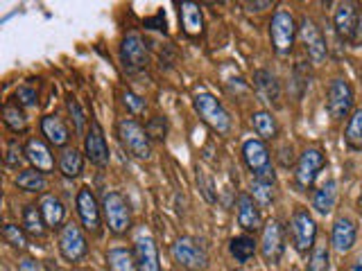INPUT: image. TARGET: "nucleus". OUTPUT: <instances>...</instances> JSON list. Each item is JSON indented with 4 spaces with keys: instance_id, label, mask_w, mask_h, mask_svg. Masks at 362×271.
Instances as JSON below:
<instances>
[{
    "instance_id": "obj_24",
    "label": "nucleus",
    "mask_w": 362,
    "mask_h": 271,
    "mask_svg": "<svg viewBox=\"0 0 362 271\" xmlns=\"http://www.w3.org/2000/svg\"><path fill=\"white\" fill-rule=\"evenodd\" d=\"M254 86L258 90V95L265 102H274V104H279V97H281L279 82L269 71H256L254 73Z\"/></svg>"
},
{
    "instance_id": "obj_2",
    "label": "nucleus",
    "mask_w": 362,
    "mask_h": 271,
    "mask_svg": "<svg viewBox=\"0 0 362 271\" xmlns=\"http://www.w3.org/2000/svg\"><path fill=\"white\" fill-rule=\"evenodd\" d=\"M192 104H195V111L199 113V118L206 122L213 131H218L222 136L231 131V118L218 97H213L211 93H197Z\"/></svg>"
},
{
    "instance_id": "obj_23",
    "label": "nucleus",
    "mask_w": 362,
    "mask_h": 271,
    "mask_svg": "<svg viewBox=\"0 0 362 271\" xmlns=\"http://www.w3.org/2000/svg\"><path fill=\"white\" fill-rule=\"evenodd\" d=\"M39 208H41V215H43V219L45 224H48V229H54V226H62L64 217H66V208H64V203L59 197H54V195H43L41 203H39Z\"/></svg>"
},
{
    "instance_id": "obj_7",
    "label": "nucleus",
    "mask_w": 362,
    "mask_h": 271,
    "mask_svg": "<svg viewBox=\"0 0 362 271\" xmlns=\"http://www.w3.org/2000/svg\"><path fill=\"white\" fill-rule=\"evenodd\" d=\"M243 158L247 167L254 172V179H263V181H272L274 183L276 176H274V167H272V158H269V152L263 140H247L243 145Z\"/></svg>"
},
{
    "instance_id": "obj_38",
    "label": "nucleus",
    "mask_w": 362,
    "mask_h": 271,
    "mask_svg": "<svg viewBox=\"0 0 362 271\" xmlns=\"http://www.w3.org/2000/svg\"><path fill=\"white\" fill-rule=\"evenodd\" d=\"M21 154H25V150L16 143V140H11L9 145H7V156H5V163L7 165H11V167H18L21 163H23V156Z\"/></svg>"
},
{
    "instance_id": "obj_10",
    "label": "nucleus",
    "mask_w": 362,
    "mask_h": 271,
    "mask_svg": "<svg viewBox=\"0 0 362 271\" xmlns=\"http://www.w3.org/2000/svg\"><path fill=\"white\" fill-rule=\"evenodd\" d=\"M286 251V237H283V226L272 219L263 226V237H260V253L267 265H279V260Z\"/></svg>"
},
{
    "instance_id": "obj_4",
    "label": "nucleus",
    "mask_w": 362,
    "mask_h": 271,
    "mask_svg": "<svg viewBox=\"0 0 362 271\" xmlns=\"http://www.w3.org/2000/svg\"><path fill=\"white\" fill-rule=\"evenodd\" d=\"M102 215H105V222L111 233L122 235L129 231L132 226L129 203L120 192H107L105 199H102Z\"/></svg>"
},
{
    "instance_id": "obj_11",
    "label": "nucleus",
    "mask_w": 362,
    "mask_h": 271,
    "mask_svg": "<svg viewBox=\"0 0 362 271\" xmlns=\"http://www.w3.org/2000/svg\"><path fill=\"white\" fill-rule=\"evenodd\" d=\"M351 107H354V88L346 79L337 77L328 86V111L335 120H344L349 116Z\"/></svg>"
},
{
    "instance_id": "obj_41",
    "label": "nucleus",
    "mask_w": 362,
    "mask_h": 271,
    "mask_svg": "<svg viewBox=\"0 0 362 271\" xmlns=\"http://www.w3.org/2000/svg\"><path fill=\"white\" fill-rule=\"evenodd\" d=\"M147 133L154 136V138H163L165 136V120L163 118H152L147 124Z\"/></svg>"
},
{
    "instance_id": "obj_30",
    "label": "nucleus",
    "mask_w": 362,
    "mask_h": 271,
    "mask_svg": "<svg viewBox=\"0 0 362 271\" xmlns=\"http://www.w3.org/2000/svg\"><path fill=\"white\" fill-rule=\"evenodd\" d=\"M252 124H254L256 133H258L263 140L276 138V133H279V124H276L274 116H272L269 111H256L254 116H252Z\"/></svg>"
},
{
    "instance_id": "obj_16",
    "label": "nucleus",
    "mask_w": 362,
    "mask_h": 271,
    "mask_svg": "<svg viewBox=\"0 0 362 271\" xmlns=\"http://www.w3.org/2000/svg\"><path fill=\"white\" fill-rule=\"evenodd\" d=\"M356 237H358V229H356L354 219H349V217L335 219L333 233H331V244L337 253H349L356 244Z\"/></svg>"
},
{
    "instance_id": "obj_17",
    "label": "nucleus",
    "mask_w": 362,
    "mask_h": 271,
    "mask_svg": "<svg viewBox=\"0 0 362 271\" xmlns=\"http://www.w3.org/2000/svg\"><path fill=\"white\" fill-rule=\"evenodd\" d=\"M134 255H136V265L139 271H161V263H158V248L150 235H141L136 240L134 246Z\"/></svg>"
},
{
    "instance_id": "obj_36",
    "label": "nucleus",
    "mask_w": 362,
    "mask_h": 271,
    "mask_svg": "<svg viewBox=\"0 0 362 271\" xmlns=\"http://www.w3.org/2000/svg\"><path fill=\"white\" fill-rule=\"evenodd\" d=\"M3 237H5V242H7V244H11L14 248H25V246H28V235H25V229H21V226H16V224H5Z\"/></svg>"
},
{
    "instance_id": "obj_14",
    "label": "nucleus",
    "mask_w": 362,
    "mask_h": 271,
    "mask_svg": "<svg viewBox=\"0 0 362 271\" xmlns=\"http://www.w3.org/2000/svg\"><path fill=\"white\" fill-rule=\"evenodd\" d=\"M120 61L124 66V71H129V73H136V71H141V68L147 66L150 54H147V48H145V43L139 34H127V37L122 39Z\"/></svg>"
},
{
    "instance_id": "obj_32",
    "label": "nucleus",
    "mask_w": 362,
    "mask_h": 271,
    "mask_svg": "<svg viewBox=\"0 0 362 271\" xmlns=\"http://www.w3.org/2000/svg\"><path fill=\"white\" fill-rule=\"evenodd\" d=\"M344 140L354 152H362V109L354 111V116L349 118Z\"/></svg>"
},
{
    "instance_id": "obj_27",
    "label": "nucleus",
    "mask_w": 362,
    "mask_h": 271,
    "mask_svg": "<svg viewBox=\"0 0 362 271\" xmlns=\"http://www.w3.org/2000/svg\"><path fill=\"white\" fill-rule=\"evenodd\" d=\"M107 269L109 271H139L134 251H129V248H111L107 253Z\"/></svg>"
},
{
    "instance_id": "obj_15",
    "label": "nucleus",
    "mask_w": 362,
    "mask_h": 271,
    "mask_svg": "<svg viewBox=\"0 0 362 271\" xmlns=\"http://www.w3.org/2000/svg\"><path fill=\"white\" fill-rule=\"evenodd\" d=\"M77 215L82 219V226L90 233H100L102 224V206L98 203L95 195L90 192V188H82L77 192Z\"/></svg>"
},
{
    "instance_id": "obj_33",
    "label": "nucleus",
    "mask_w": 362,
    "mask_h": 271,
    "mask_svg": "<svg viewBox=\"0 0 362 271\" xmlns=\"http://www.w3.org/2000/svg\"><path fill=\"white\" fill-rule=\"evenodd\" d=\"M3 120L7 124V129L9 131H14V133H23L28 129V118H25V113H23L16 104H5L3 107Z\"/></svg>"
},
{
    "instance_id": "obj_26",
    "label": "nucleus",
    "mask_w": 362,
    "mask_h": 271,
    "mask_svg": "<svg viewBox=\"0 0 362 271\" xmlns=\"http://www.w3.org/2000/svg\"><path fill=\"white\" fill-rule=\"evenodd\" d=\"M335 201H337V183L331 179L315 192V199H313V208L320 212V215H328L335 208Z\"/></svg>"
},
{
    "instance_id": "obj_20",
    "label": "nucleus",
    "mask_w": 362,
    "mask_h": 271,
    "mask_svg": "<svg viewBox=\"0 0 362 271\" xmlns=\"http://www.w3.org/2000/svg\"><path fill=\"white\" fill-rule=\"evenodd\" d=\"M358 5L356 3H339L335 9V30L342 39H354V32H356V23H358Z\"/></svg>"
},
{
    "instance_id": "obj_29",
    "label": "nucleus",
    "mask_w": 362,
    "mask_h": 271,
    "mask_svg": "<svg viewBox=\"0 0 362 271\" xmlns=\"http://www.w3.org/2000/svg\"><path fill=\"white\" fill-rule=\"evenodd\" d=\"M59 169H62V174L68 176V179L79 176V174H82V169H84L82 154H79L77 150H73V147H66V150L62 152V156H59Z\"/></svg>"
},
{
    "instance_id": "obj_39",
    "label": "nucleus",
    "mask_w": 362,
    "mask_h": 271,
    "mask_svg": "<svg viewBox=\"0 0 362 271\" xmlns=\"http://www.w3.org/2000/svg\"><path fill=\"white\" fill-rule=\"evenodd\" d=\"M122 102H124V107H129L132 113H143L145 111V100L141 95L132 93V90H124Z\"/></svg>"
},
{
    "instance_id": "obj_28",
    "label": "nucleus",
    "mask_w": 362,
    "mask_h": 271,
    "mask_svg": "<svg viewBox=\"0 0 362 271\" xmlns=\"http://www.w3.org/2000/svg\"><path fill=\"white\" fill-rule=\"evenodd\" d=\"M16 188L25 190V192H45L48 190V181H45V174L39 172V169H23V172L16 176Z\"/></svg>"
},
{
    "instance_id": "obj_34",
    "label": "nucleus",
    "mask_w": 362,
    "mask_h": 271,
    "mask_svg": "<svg viewBox=\"0 0 362 271\" xmlns=\"http://www.w3.org/2000/svg\"><path fill=\"white\" fill-rule=\"evenodd\" d=\"M252 197L256 199V203H260V206H269L272 199H274V183H272V181H263V179H254L252 181Z\"/></svg>"
},
{
    "instance_id": "obj_18",
    "label": "nucleus",
    "mask_w": 362,
    "mask_h": 271,
    "mask_svg": "<svg viewBox=\"0 0 362 271\" xmlns=\"http://www.w3.org/2000/svg\"><path fill=\"white\" fill-rule=\"evenodd\" d=\"M238 224L243 226L245 231H258L260 226H263V215H260V208L258 203L252 195H240L238 197Z\"/></svg>"
},
{
    "instance_id": "obj_21",
    "label": "nucleus",
    "mask_w": 362,
    "mask_h": 271,
    "mask_svg": "<svg viewBox=\"0 0 362 271\" xmlns=\"http://www.w3.org/2000/svg\"><path fill=\"white\" fill-rule=\"evenodd\" d=\"M179 18H181V28L188 34V37H202L204 32V14L199 5L195 3H181L179 5Z\"/></svg>"
},
{
    "instance_id": "obj_43",
    "label": "nucleus",
    "mask_w": 362,
    "mask_h": 271,
    "mask_svg": "<svg viewBox=\"0 0 362 271\" xmlns=\"http://www.w3.org/2000/svg\"><path fill=\"white\" fill-rule=\"evenodd\" d=\"M354 45H362V9L358 11V23H356V32H354V39H351Z\"/></svg>"
},
{
    "instance_id": "obj_31",
    "label": "nucleus",
    "mask_w": 362,
    "mask_h": 271,
    "mask_svg": "<svg viewBox=\"0 0 362 271\" xmlns=\"http://www.w3.org/2000/svg\"><path fill=\"white\" fill-rule=\"evenodd\" d=\"M23 229H25V233H30L34 237H43L45 235L48 224H45V219H43L41 208L25 206V210H23Z\"/></svg>"
},
{
    "instance_id": "obj_46",
    "label": "nucleus",
    "mask_w": 362,
    "mask_h": 271,
    "mask_svg": "<svg viewBox=\"0 0 362 271\" xmlns=\"http://www.w3.org/2000/svg\"><path fill=\"white\" fill-rule=\"evenodd\" d=\"M358 203H360V208H362V192H360V199H358Z\"/></svg>"
},
{
    "instance_id": "obj_6",
    "label": "nucleus",
    "mask_w": 362,
    "mask_h": 271,
    "mask_svg": "<svg viewBox=\"0 0 362 271\" xmlns=\"http://www.w3.org/2000/svg\"><path fill=\"white\" fill-rule=\"evenodd\" d=\"M290 233H292V242L294 248L305 255L315 248V240H317V224L313 219V215L308 212V208H297L290 219Z\"/></svg>"
},
{
    "instance_id": "obj_19",
    "label": "nucleus",
    "mask_w": 362,
    "mask_h": 271,
    "mask_svg": "<svg viewBox=\"0 0 362 271\" xmlns=\"http://www.w3.org/2000/svg\"><path fill=\"white\" fill-rule=\"evenodd\" d=\"M25 158L32 163L34 169H39V172H43V174H48L54 169V158L50 154V147L45 145L43 140H39V138H30L28 140Z\"/></svg>"
},
{
    "instance_id": "obj_12",
    "label": "nucleus",
    "mask_w": 362,
    "mask_h": 271,
    "mask_svg": "<svg viewBox=\"0 0 362 271\" xmlns=\"http://www.w3.org/2000/svg\"><path fill=\"white\" fill-rule=\"evenodd\" d=\"M299 37L305 45V50H308V56L313 59V64H322L328 54V45H326V39L322 30L315 25V20H310L308 16H303L301 23H299Z\"/></svg>"
},
{
    "instance_id": "obj_5",
    "label": "nucleus",
    "mask_w": 362,
    "mask_h": 271,
    "mask_svg": "<svg viewBox=\"0 0 362 271\" xmlns=\"http://www.w3.org/2000/svg\"><path fill=\"white\" fill-rule=\"evenodd\" d=\"M297 23H294V16L286 9H279L274 16H272L269 23V37H272V45L279 54H290L294 48V39H297Z\"/></svg>"
},
{
    "instance_id": "obj_42",
    "label": "nucleus",
    "mask_w": 362,
    "mask_h": 271,
    "mask_svg": "<svg viewBox=\"0 0 362 271\" xmlns=\"http://www.w3.org/2000/svg\"><path fill=\"white\" fill-rule=\"evenodd\" d=\"M21 271H45L41 263H37V260H32V258H23L21 260Z\"/></svg>"
},
{
    "instance_id": "obj_3",
    "label": "nucleus",
    "mask_w": 362,
    "mask_h": 271,
    "mask_svg": "<svg viewBox=\"0 0 362 271\" xmlns=\"http://www.w3.org/2000/svg\"><path fill=\"white\" fill-rule=\"evenodd\" d=\"M175 263L188 271H204L209 267V253L206 248L197 242L195 237H179V240L170 248Z\"/></svg>"
},
{
    "instance_id": "obj_37",
    "label": "nucleus",
    "mask_w": 362,
    "mask_h": 271,
    "mask_svg": "<svg viewBox=\"0 0 362 271\" xmlns=\"http://www.w3.org/2000/svg\"><path fill=\"white\" fill-rule=\"evenodd\" d=\"M66 104H68V111H71V116L75 120V131L77 133H84V129H86V116H84L82 107H79V102L75 97H68Z\"/></svg>"
},
{
    "instance_id": "obj_22",
    "label": "nucleus",
    "mask_w": 362,
    "mask_h": 271,
    "mask_svg": "<svg viewBox=\"0 0 362 271\" xmlns=\"http://www.w3.org/2000/svg\"><path fill=\"white\" fill-rule=\"evenodd\" d=\"M41 133L54 147H66V143L71 140V131H68L66 122L59 116H45L41 120Z\"/></svg>"
},
{
    "instance_id": "obj_40",
    "label": "nucleus",
    "mask_w": 362,
    "mask_h": 271,
    "mask_svg": "<svg viewBox=\"0 0 362 271\" xmlns=\"http://www.w3.org/2000/svg\"><path fill=\"white\" fill-rule=\"evenodd\" d=\"M16 100L23 107H34L37 104V90H34L32 86H21L16 90Z\"/></svg>"
},
{
    "instance_id": "obj_44",
    "label": "nucleus",
    "mask_w": 362,
    "mask_h": 271,
    "mask_svg": "<svg viewBox=\"0 0 362 271\" xmlns=\"http://www.w3.org/2000/svg\"><path fill=\"white\" fill-rule=\"evenodd\" d=\"M349 271H362V253H360V255H356L354 263L349 265Z\"/></svg>"
},
{
    "instance_id": "obj_13",
    "label": "nucleus",
    "mask_w": 362,
    "mask_h": 271,
    "mask_svg": "<svg viewBox=\"0 0 362 271\" xmlns=\"http://www.w3.org/2000/svg\"><path fill=\"white\" fill-rule=\"evenodd\" d=\"M84 152L88 156V161L98 165V167H105L109 165V145H107V138H105V131H102L100 122L98 120H90V127L84 136Z\"/></svg>"
},
{
    "instance_id": "obj_9",
    "label": "nucleus",
    "mask_w": 362,
    "mask_h": 271,
    "mask_svg": "<svg viewBox=\"0 0 362 271\" xmlns=\"http://www.w3.org/2000/svg\"><path fill=\"white\" fill-rule=\"evenodd\" d=\"M326 165V156L322 150H315V147H310V150H305L299 161H297V169H294V179H297V186L308 190L313 183L317 174L322 172V167Z\"/></svg>"
},
{
    "instance_id": "obj_35",
    "label": "nucleus",
    "mask_w": 362,
    "mask_h": 271,
    "mask_svg": "<svg viewBox=\"0 0 362 271\" xmlns=\"http://www.w3.org/2000/svg\"><path fill=\"white\" fill-rule=\"evenodd\" d=\"M308 271H331V255L326 244H315L308 260Z\"/></svg>"
},
{
    "instance_id": "obj_8",
    "label": "nucleus",
    "mask_w": 362,
    "mask_h": 271,
    "mask_svg": "<svg viewBox=\"0 0 362 271\" xmlns=\"http://www.w3.org/2000/svg\"><path fill=\"white\" fill-rule=\"evenodd\" d=\"M59 251L62 258L66 263H79L86 253H88V242H86V235L82 233L77 224L68 222L66 226H62L59 231Z\"/></svg>"
},
{
    "instance_id": "obj_25",
    "label": "nucleus",
    "mask_w": 362,
    "mask_h": 271,
    "mask_svg": "<svg viewBox=\"0 0 362 271\" xmlns=\"http://www.w3.org/2000/svg\"><path fill=\"white\" fill-rule=\"evenodd\" d=\"M256 248H258V242H256V237H252V235H238L229 244V251L235 258L238 265L249 263V260L256 255Z\"/></svg>"
},
{
    "instance_id": "obj_47",
    "label": "nucleus",
    "mask_w": 362,
    "mask_h": 271,
    "mask_svg": "<svg viewBox=\"0 0 362 271\" xmlns=\"http://www.w3.org/2000/svg\"><path fill=\"white\" fill-rule=\"evenodd\" d=\"M292 271H297V269H292Z\"/></svg>"
},
{
    "instance_id": "obj_45",
    "label": "nucleus",
    "mask_w": 362,
    "mask_h": 271,
    "mask_svg": "<svg viewBox=\"0 0 362 271\" xmlns=\"http://www.w3.org/2000/svg\"><path fill=\"white\" fill-rule=\"evenodd\" d=\"M249 11H260L263 7H272V3H247Z\"/></svg>"
},
{
    "instance_id": "obj_1",
    "label": "nucleus",
    "mask_w": 362,
    "mask_h": 271,
    "mask_svg": "<svg viewBox=\"0 0 362 271\" xmlns=\"http://www.w3.org/2000/svg\"><path fill=\"white\" fill-rule=\"evenodd\" d=\"M118 140L120 145L127 150L134 158H141V161H147L152 156V143H150V133H147L145 127H141L139 122L132 118H124L118 122L116 127Z\"/></svg>"
}]
</instances>
